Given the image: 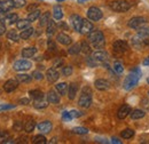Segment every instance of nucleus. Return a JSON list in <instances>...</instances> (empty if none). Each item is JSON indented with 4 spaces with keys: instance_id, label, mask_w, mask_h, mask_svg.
Segmentation results:
<instances>
[{
    "instance_id": "obj_36",
    "label": "nucleus",
    "mask_w": 149,
    "mask_h": 144,
    "mask_svg": "<svg viewBox=\"0 0 149 144\" xmlns=\"http://www.w3.org/2000/svg\"><path fill=\"white\" fill-rule=\"evenodd\" d=\"M120 136H122L123 138H125V140L132 138V137L134 136V130H133V129H130V128L124 129V130L120 133Z\"/></svg>"
},
{
    "instance_id": "obj_12",
    "label": "nucleus",
    "mask_w": 149,
    "mask_h": 144,
    "mask_svg": "<svg viewBox=\"0 0 149 144\" xmlns=\"http://www.w3.org/2000/svg\"><path fill=\"white\" fill-rule=\"evenodd\" d=\"M81 23H83V18L80 17L79 15L74 14V15H71V16H70V24H71V26L74 28L76 31H78V32H79L80 26H81Z\"/></svg>"
},
{
    "instance_id": "obj_61",
    "label": "nucleus",
    "mask_w": 149,
    "mask_h": 144,
    "mask_svg": "<svg viewBox=\"0 0 149 144\" xmlns=\"http://www.w3.org/2000/svg\"><path fill=\"white\" fill-rule=\"evenodd\" d=\"M56 1H58V2H60V1H64V0H56Z\"/></svg>"
},
{
    "instance_id": "obj_59",
    "label": "nucleus",
    "mask_w": 149,
    "mask_h": 144,
    "mask_svg": "<svg viewBox=\"0 0 149 144\" xmlns=\"http://www.w3.org/2000/svg\"><path fill=\"white\" fill-rule=\"evenodd\" d=\"M85 1H87V0H78L79 3H83V2H85Z\"/></svg>"
},
{
    "instance_id": "obj_53",
    "label": "nucleus",
    "mask_w": 149,
    "mask_h": 144,
    "mask_svg": "<svg viewBox=\"0 0 149 144\" xmlns=\"http://www.w3.org/2000/svg\"><path fill=\"white\" fill-rule=\"evenodd\" d=\"M62 64H63V61H62L61 58H58V60H56L55 62H54V65H53V66H54V68H57V66H61Z\"/></svg>"
},
{
    "instance_id": "obj_29",
    "label": "nucleus",
    "mask_w": 149,
    "mask_h": 144,
    "mask_svg": "<svg viewBox=\"0 0 149 144\" xmlns=\"http://www.w3.org/2000/svg\"><path fill=\"white\" fill-rule=\"evenodd\" d=\"M29 95H30L31 98H33L35 101H36V100H41V98H44V94H42V91L39 89L30 90V91H29Z\"/></svg>"
},
{
    "instance_id": "obj_13",
    "label": "nucleus",
    "mask_w": 149,
    "mask_h": 144,
    "mask_svg": "<svg viewBox=\"0 0 149 144\" xmlns=\"http://www.w3.org/2000/svg\"><path fill=\"white\" fill-rule=\"evenodd\" d=\"M14 8V0H0V12L7 13Z\"/></svg>"
},
{
    "instance_id": "obj_46",
    "label": "nucleus",
    "mask_w": 149,
    "mask_h": 144,
    "mask_svg": "<svg viewBox=\"0 0 149 144\" xmlns=\"http://www.w3.org/2000/svg\"><path fill=\"white\" fill-rule=\"evenodd\" d=\"M70 114H71L72 118H79V117L83 116V112L77 111V110H71V111H70Z\"/></svg>"
},
{
    "instance_id": "obj_2",
    "label": "nucleus",
    "mask_w": 149,
    "mask_h": 144,
    "mask_svg": "<svg viewBox=\"0 0 149 144\" xmlns=\"http://www.w3.org/2000/svg\"><path fill=\"white\" fill-rule=\"evenodd\" d=\"M88 42L93 46L95 49H102L104 47V36L100 30H92L88 33Z\"/></svg>"
},
{
    "instance_id": "obj_47",
    "label": "nucleus",
    "mask_w": 149,
    "mask_h": 144,
    "mask_svg": "<svg viewBox=\"0 0 149 144\" xmlns=\"http://www.w3.org/2000/svg\"><path fill=\"white\" fill-rule=\"evenodd\" d=\"M32 77L36 79V80H41L42 78H44V75H42V73L39 71H33L32 73Z\"/></svg>"
},
{
    "instance_id": "obj_15",
    "label": "nucleus",
    "mask_w": 149,
    "mask_h": 144,
    "mask_svg": "<svg viewBox=\"0 0 149 144\" xmlns=\"http://www.w3.org/2000/svg\"><path fill=\"white\" fill-rule=\"evenodd\" d=\"M130 113H131V107L129 104H124V105H122L119 108V110H118L117 117H118V119H125Z\"/></svg>"
},
{
    "instance_id": "obj_58",
    "label": "nucleus",
    "mask_w": 149,
    "mask_h": 144,
    "mask_svg": "<svg viewBox=\"0 0 149 144\" xmlns=\"http://www.w3.org/2000/svg\"><path fill=\"white\" fill-rule=\"evenodd\" d=\"M60 26H62V28H64V29H68V26H67L65 24H63V23H61V24H60Z\"/></svg>"
},
{
    "instance_id": "obj_8",
    "label": "nucleus",
    "mask_w": 149,
    "mask_h": 144,
    "mask_svg": "<svg viewBox=\"0 0 149 144\" xmlns=\"http://www.w3.org/2000/svg\"><path fill=\"white\" fill-rule=\"evenodd\" d=\"M112 47H113V49L117 52V53H126L127 51H129V45H127V42L126 41H124V40H116L115 42H113V45H112Z\"/></svg>"
},
{
    "instance_id": "obj_9",
    "label": "nucleus",
    "mask_w": 149,
    "mask_h": 144,
    "mask_svg": "<svg viewBox=\"0 0 149 144\" xmlns=\"http://www.w3.org/2000/svg\"><path fill=\"white\" fill-rule=\"evenodd\" d=\"M92 58L94 60V62L96 64H100V63H104L107 60H108V54L103 51H96L92 54Z\"/></svg>"
},
{
    "instance_id": "obj_22",
    "label": "nucleus",
    "mask_w": 149,
    "mask_h": 144,
    "mask_svg": "<svg viewBox=\"0 0 149 144\" xmlns=\"http://www.w3.org/2000/svg\"><path fill=\"white\" fill-rule=\"evenodd\" d=\"M33 31H35V30L29 26V28L22 30V32H21V35H19V38H21L22 40H26V39H29L30 37L33 35Z\"/></svg>"
},
{
    "instance_id": "obj_42",
    "label": "nucleus",
    "mask_w": 149,
    "mask_h": 144,
    "mask_svg": "<svg viewBox=\"0 0 149 144\" xmlns=\"http://www.w3.org/2000/svg\"><path fill=\"white\" fill-rule=\"evenodd\" d=\"M80 46H81V52H83V53H85V54H88V53H90L91 48H90V45H88V42H86V41H83V42L80 44Z\"/></svg>"
},
{
    "instance_id": "obj_54",
    "label": "nucleus",
    "mask_w": 149,
    "mask_h": 144,
    "mask_svg": "<svg viewBox=\"0 0 149 144\" xmlns=\"http://www.w3.org/2000/svg\"><path fill=\"white\" fill-rule=\"evenodd\" d=\"M29 102H30L29 98H21L19 100V104H24L25 105V104H29Z\"/></svg>"
},
{
    "instance_id": "obj_7",
    "label": "nucleus",
    "mask_w": 149,
    "mask_h": 144,
    "mask_svg": "<svg viewBox=\"0 0 149 144\" xmlns=\"http://www.w3.org/2000/svg\"><path fill=\"white\" fill-rule=\"evenodd\" d=\"M87 17L91 21H100L102 18V12L101 9H99L97 7H91L88 10H87Z\"/></svg>"
},
{
    "instance_id": "obj_48",
    "label": "nucleus",
    "mask_w": 149,
    "mask_h": 144,
    "mask_svg": "<svg viewBox=\"0 0 149 144\" xmlns=\"http://www.w3.org/2000/svg\"><path fill=\"white\" fill-rule=\"evenodd\" d=\"M15 105L13 104H2L0 105V111H5V110H10V109H14Z\"/></svg>"
},
{
    "instance_id": "obj_51",
    "label": "nucleus",
    "mask_w": 149,
    "mask_h": 144,
    "mask_svg": "<svg viewBox=\"0 0 149 144\" xmlns=\"http://www.w3.org/2000/svg\"><path fill=\"white\" fill-rule=\"evenodd\" d=\"M47 45H48V48H49V51H55V49H56L55 44H54V42H53L52 40H48Z\"/></svg>"
},
{
    "instance_id": "obj_17",
    "label": "nucleus",
    "mask_w": 149,
    "mask_h": 144,
    "mask_svg": "<svg viewBox=\"0 0 149 144\" xmlns=\"http://www.w3.org/2000/svg\"><path fill=\"white\" fill-rule=\"evenodd\" d=\"M94 86H95L96 89H99V90H107V89H109L110 84H109L107 80H104V79H97V80H95Z\"/></svg>"
},
{
    "instance_id": "obj_28",
    "label": "nucleus",
    "mask_w": 149,
    "mask_h": 144,
    "mask_svg": "<svg viewBox=\"0 0 149 144\" xmlns=\"http://www.w3.org/2000/svg\"><path fill=\"white\" fill-rule=\"evenodd\" d=\"M16 79H17L19 82L24 84V82H30L31 79H32V77L29 75V74H25V73H19V74L16 75Z\"/></svg>"
},
{
    "instance_id": "obj_55",
    "label": "nucleus",
    "mask_w": 149,
    "mask_h": 144,
    "mask_svg": "<svg viewBox=\"0 0 149 144\" xmlns=\"http://www.w3.org/2000/svg\"><path fill=\"white\" fill-rule=\"evenodd\" d=\"M111 143L122 144V141H119V138H117V137H112V138H111Z\"/></svg>"
},
{
    "instance_id": "obj_57",
    "label": "nucleus",
    "mask_w": 149,
    "mask_h": 144,
    "mask_svg": "<svg viewBox=\"0 0 149 144\" xmlns=\"http://www.w3.org/2000/svg\"><path fill=\"white\" fill-rule=\"evenodd\" d=\"M49 143H56V137H54V138H52V140L49 141Z\"/></svg>"
},
{
    "instance_id": "obj_41",
    "label": "nucleus",
    "mask_w": 149,
    "mask_h": 144,
    "mask_svg": "<svg viewBox=\"0 0 149 144\" xmlns=\"http://www.w3.org/2000/svg\"><path fill=\"white\" fill-rule=\"evenodd\" d=\"M113 71L116 72V73H118V74L123 73V72H124V66H123V64L119 63V62H115V63H113Z\"/></svg>"
},
{
    "instance_id": "obj_31",
    "label": "nucleus",
    "mask_w": 149,
    "mask_h": 144,
    "mask_svg": "<svg viewBox=\"0 0 149 144\" xmlns=\"http://www.w3.org/2000/svg\"><path fill=\"white\" fill-rule=\"evenodd\" d=\"M48 103H49L48 101H45L44 98H41V100H36L33 105L36 109H45L48 107Z\"/></svg>"
},
{
    "instance_id": "obj_3",
    "label": "nucleus",
    "mask_w": 149,
    "mask_h": 144,
    "mask_svg": "<svg viewBox=\"0 0 149 144\" xmlns=\"http://www.w3.org/2000/svg\"><path fill=\"white\" fill-rule=\"evenodd\" d=\"M92 104V93L87 87H85L83 89V93L78 100V105L81 108H90Z\"/></svg>"
},
{
    "instance_id": "obj_44",
    "label": "nucleus",
    "mask_w": 149,
    "mask_h": 144,
    "mask_svg": "<svg viewBox=\"0 0 149 144\" xmlns=\"http://www.w3.org/2000/svg\"><path fill=\"white\" fill-rule=\"evenodd\" d=\"M25 0H14V7L15 8H22L25 6Z\"/></svg>"
},
{
    "instance_id": "obj_34",
    "label": "nucleus",
    "mask_w": 149,
    "mask_h": 144,
    "mask_svg": "<svg viewBox=\"0 0 149 144\" xmlns=\"http://www.w3.org/2000/svg\"><path fill=\"white\" fill-rule=\"evenodd\" d=\"M7 38L9 39V40H12V41H15V42H17L19 39V36L17 35V32H16V30H9L8 32H7Z\"/></svg>"
},
{
    "instance_id": "obj_40",
    "label": "nucleus",
    "mask_w": 149,
    "mask_h": 144,
    "mask_svg": "<svg viewBox=\"0 0 149 144\" xmlns=\"http://www.w3.org/2000/svg\"><path fill=\"white\" fill-rule=\"evenodd\" d=\"M72 132L74 134H78V135H85V134L88 133V129L85 128V127H76L72 129Z\"/></svg>"
},
{
    "instance_id": "obj_1",
    "label": "nucleus",
    "mask_w": 149,
    "mask_h": 144,
    "mask_svg": "<svg viewBox=\"0 0 149 144\" xmlns=\"http://www.w3.org/2000/svg\"><path fill=\"white\" fill-rule=\"evenodd\" d=\"M140 77H141V71H140V69L134 68V69L130 72V74L125 78V80H124V84H123L124 89L131 90L132 88H134V87L138 85Z\"/></svg>"
},
{
    "instance_id": "obj_43",
    "label": "nucleus",
    "mask_w": 149,
    "mask_h": 144,
    "mask_svg": "<svg viewBox=\"0 0 149 144\" xmlns=\"http://www.w3.org/2000/svg\"><path fill=\"white\" fill-rule=\"evenodd\" d=\"M62 73H63V75H65V77L71 75V74H72V68H71V66H64L63 70H62Z\"/></svg>"
},
{
    "instance_id": "obj_35",
    "label": "nucleus",
    "mask_w": 149,
    "mask_h": 144,
    "mask_svg": "<svg viewBox=\"0 0 149 144\" xmlns=\"http://www.w3.org/2000/svg\"><path fill=\"white\" fill-rule=\"evenodd\" d=\"M40 17V10L39 9H33V10H31V13L28 15V19L30 21V22H35L36 19Z\"/></svg>"
},
{
    "instance_id": "obj_52",
    "label": "nucleus",
    "mask_w": 149,
    "mask_h": 144,
    "mask_svg": "<svg viewBox=\"0 0 149 144\" xmlns=\"http://www.w3.org/2000/svg\"><path fill=\"white\" fill-rule=\"evenodd\" d=\"M7 138H8V134H7V133H2V132H0V141L5 142Z\"/></svg>"
},
{
    "instance_id": "obj_25",
    "label": "nucleus",
    "mask_w": 149,
    "mask_h": 144,
    "mask_svg": "<svg viewBox=\"0 0 149 144\" xmlns=\"http://www.w3.org/2000/svg\"><path fill=\"white\" fill-rule=\"evenodd\" d=\"M68 85L65 84V82H60V84H57L55 86L56 90H57V93L60 94V95H65L67 93H68Z\"/></svg>"
},
{
    "instance_id": "obj_37",
    "label": "nucleus",
    "mask_w": 149,
    "mask_h": 144,
    "mask_svg": "<svg viewBox=\"0 0 149 144\" xmlns=\"http://www.w3.org/2000/svg\"><path fill=\"white\" fill-rule=\"evenodd\" d=\"M138 35L143 39L149 38V26H142V28L138 29Z\"/></svg>"
},
{
    "instance_id": "obj_49",
    "label": "nucleus",
    "mask_w": 149,
    "mask_h": 144,
    "mask_svg": "<svg viewBox=\"0 0 149 144\" xmlns=\"http://www.w3.org/2000/svg\"><path fill=\"white\" fill-rule=\"evenodd\" d=\"M16 132H19V130H22V128H24V126L22 125V123H19V121H16L15 124H14V127H13Z\"/></svg>"
},
{
    "instance_id": "obj_39",
    "label": "nucleus",
    "mask_w": 149,
    "mask_h": 144,
    "mask_svg": "<svg viewBox=\"0 0 149 144\" xmlns=\"http://www.w3.org/2000/svg\"><path fill=\"white\" fill-rule=\"evenodd\" d=\"M32 142H33V144H46L47 140H46V137L44 135H37V136L33 137Z\"/></svg>"
},
{
    "instance_id": "obj_32",
    "label": "nucleus",
    "mask_w": 149,
    "mask_h": 144,
    "mask_svg": "<svg viewBox=\"0 0 149 144\" xmlns=\"http://www.w3.org/2000/svg\"><path fill=\"white\" fill-rule=\"evenodd\" d=\"M81 52V46L79 45V44H74V45H72L69 49H68V53L70 55H77L79 54Z\"/></svg>"
},
{
    "instance_id": "obj_11",
    "label": "nucleus",
    "mask_w": 149,
    "mask_h": 144,
    "mask_svg": "<svg viewBox=\"0 0 149 144\" xmlns=\"http://www.w3.org/2000/svg\"><path fill=\"white\" fill-rule=\"evenodd\" d=\"M17 86H19L17 79H9V80H7L5 82L3 89H5V91H7V93H12V91H14V90L17 88Z\"/></svg>"
},
{
    "instance_id": "obj_30",
    "label": "nucleus",
    "mask_w": 149,
    "mask_h": 144,
    "mask_svg": "<svg viewBox=\"0 0 149 144\" xmlns=\"http://www.w3.org/2000/svg\"><path fill=\"white\" fill-rule=\"evenodd\" d=\"M29 25H30V21L28 18H25V19H19L16 22V26H17L19 30H24V29L29 28Z\"/></svg>"
},
{
    "instance_id": "obj_27",
    "label": "nucleus",
    "mask_w": 149,
    "mask_h": 144,
    "mask_svg": "<svg viewBox=\"0 0 149 144\" xmlns=\"http://www.w3.org/2000/svg\"><path fill=\"white\" fill-rule=\"evenodd\" d=\"M146 116V112L143 110H134L133 112H131V118L133 120H136V119H141Z\"/></svg>"
},
{
    "instance_id": "obj_18",
    "label": "nucleus",
    "mask_w": 149,
    "mask_h": 144,
    "mask_svg": "<svg viewBox=\"0 0 149 144\" xmlns=\"http://www.w3.org/2000/svg\"><path fill=\"white\" fill-rule=\"evenodd\" d=\"M56 40H57V42H60L61 45H64V46H68V45H70L72 42L71 38L68 35H65V33H58L56 36Z\"/></svg>"
},
{
    "instance_id": "obj_60",
    "label": "nucleus",
    "mask_w": 149,
    "mask_h": 144,
    "mask_svg": "<svg viewBox=\"0 0 149 144\" xmlns=\"http://www.w3.org/2000/svg\"><path fill=\"white\" fill-rule=\"evenodd\" d=\"M147 82H148V84H149V77H148V78H147Z\"/></svg>"
},
{
    "instance_id": "obj_21",
    "label": "nucleus",
    "mask_w": 149,
    "mask_h": 144,
    "mask_svg": "<svg viewBox=\"0 0 149 144\" xmlns=\"http://www.w3.org/2000/svg\"><path fill=\"white\" fill-rule=\"evenodd\" d=\"M36 53H37V49L35 47H28V48H24L22 51V56L24 58H30V57H32Z\"/></svg>"
},
{
    "instance_id": "obj_38",
    "label": "nucleus",
    "mask_w": 149,
    "mask_h": 144,
    "mask_svg": "<svg viewBox=\"0 0 149 144\" xmlns=\"http://www.w3.org/2000/svg\"><path fill=\"white\" fill-rule=\"evenodd\" d=\"M35 127H36V123H35L33 120H29V121L24 125V130H25L26 133H32L33 129H35Z\"/></svg>"
},
{
    "instance_id": "obj_45",
    "label": "nucleus",
    "mask_w": 149,
    "mask_h": 144,
    "mask_svg": "<svg viewBox=\"0 0 149 144\" xmlns=\"http://www.w3.org/2000/svg\"><path fill=\"white\" fill-rule=\"evenodd\" d=\"M62 119H63L64 121H70V120L72 119V117H71L70 112H68V111H64V112H62Z\"/></svg>"
},
{
    "instance_id": "obj_16",
    "label": "nucleus",
    "mask_w": 149,
    "mask_h": 144,
    "mask_svg": "<svg viewBox=\"0 0 149 144\" xmlns=\"http://www.w3.org/2000/svg\"><path fill=\"white\" fill-rule=\"evenodd\" d=\"M38 130L41 133V134H48L51 130H52V123L51 121H48V120H46V121H42V123H40L39 125H38Z\"/></svg>"
},
{
    "instance_id": "obj_6",
    "label": "nucleus",
    "mask_w": 149,
    "mask_h": 144,
    "mask_svg": "<svg viewBox=\"0 0 149 144\" xmlns=\"http://www.w3.org/2000/svg\"><path fill=\"white\" fill-rule=\"evenodd\" d=\"M147 23V19L142 16H136V17L131 18L127 23V25L130 26L131 29H140L142 28L145 24Z\"/></svg>"
},
{
    "instance_id": "obj_33",
    "label": "nucleus",
    "mask_w": 149,
    "mask_h": 144,
    "mask_svg": "<svg viewBox=\"0 0 149 144\" xmlns=\"http://www.w3.org/2000/svg\"><path fill=\"white\" fill-rule=\"evenodd\" d=\"M5 21H6L8 24H13V23H16V22L19 21V16H17V14L10 13V14H7V15H6Z\"/></svg>"
},
{
    "instance_id": "obj_56",
    "label": "nucleus",
    "mask_w": 149,
    "mask_h": 144,
    "mask_svg": "<svg viewBox=\"0 0 149 144\" xmlns=\"http://www.w3.org/2000/svg\"><path fill=\"white\" fill-rule=\"evenodd\" d=\"M143 65H145V66H148L149 65V57H147V58L143 61Z\"/></svg>"
},
{
    "instance_id": "obj_4",
    "label": "nucleus",
    "mask_w": 149,
    "mask_h": 144,
    "mask_svg": "<svg viewBox=\"0 0 149 144\" xmlns=\"http://www.w3.org/2000/svg\"><path fill=\"white\" fill-rule=\"evenodd\" d=\"M110 8L115 12L124 13V12H127L131 8V3L126 0H116L110 3Z\"/></svg>"
},
{
    "instance_id": "obj_24",
    "label": "nucleus",
    "mask_w": 149,
    "mask_h": 144,
    "mask_svg": "<svg viewBox=\"0 0 149 144\" xmlns=\"http://www.w3.org/2000/svg\"><path fill=\"white\" fill-rule=\"evenodd\" d=\"M56 28H57V25H56L55 22H54L53 19H49V22L47 23V30H46L47 35H48V36L54 35V32L56 31Z\"/></svg>"
},
{
    "instance_id": "obj_14",
    "label": "nucleus",
    "mask_w": 149,
    "mask_h": 144,
    "mask_svg": "<svg viewBox=\"0 0 149 144\" xmlns=\"http://www.w3.org/2000/svg\"><path fill=\"white\" fill-rule=\"evenodd\" d=\"M92 30H93V24L88 19H83V23H81V26H80L79 32L81 35H88Z\"/></svg>"
},
{
    "instance_id": "obj_62",
    "label": "nucleus",
    "mask_w": 149,
    "mask_h": 144,
    "mask_svg": "<svg viewBox=\"0 0 149 144\" xmlns=\"http://www.w3.org/2000/svg\"><path fill=\"white\" fill-rule=\"evenodd\" d=\"M148 95H149V91H148Z\"/></svg>"
},
{
    "instance_id": "obj_23",
    "label": "nucleus",
    "mask_w": 149,
    "mask_h": 144,
    "mask_svg": "<svg viewBox=\"0 0 149 144\" xmlns=\"http://www.w3.org/2000/svg\"><path fill=\"white\" fill-rule=\"evenodd\" d=\"M51 14H49V12H45L40 18H39V26H45V25H47V23L49 22V19H51Z\"/></svg>"
},
{
    "instance_id": "obj_26",
    "label": "nucleus",
    "mask_w": 149,
    "mask_h": 144,
    "mask_svg": "<svg viewBox=\"0 0 149 144\" xmlns=\"http://www.w3.org/2000/svg\"><path fill=\"white\" fill-rule=\"evenodd\" d=\"M53 17L57 19V21L62 19V17H63V10H62V8L60 6H54V8H53Z\"/></svg>"
},
{
    "instance_id": "obj_10",
    "label": "nucleus",
    "mask_w": 149,
    "mask_h": 144,
    "mask_svg": "<svg viewBox=\"0 0 149 144\" xmlns=\"http://www.w3.org/2000/svg\"><path fill=\"white\" fill-rule=\"evenodd\" d=\"M46 78H47L48 82H55V81L58 80V78H60V72L53 66V68H51V69L47 70V72H46Z\"/></svg>"
},
{
    "instance_id": "obj_20",
    "label": "nucleus",
    "mask_w": 149,
    "mask_h": 144,
    "mask_svg": "<svg viewBox=\"0 0 149 144\" xmlns=\"http://www.w3.org/2000/svg\"><path fill=\"white\" fill-rule=\"evenodd\" d=\"M77 91H78V86H77V84H70V86L68 87V97H69V100H74V97H76V95H77Z\"/></svg>"
},
{
    "instance_id": "obj_50",
    "label": "nucleus",
    "mask_w": 149,
    "mask_h": 144,
    "mask_svg": "<svg viewBox=\"0 0 149 144\" xmlns=\"http://www.w3.org/2000/svg\"><path fill=\"white\" fill-rule=\"evenodd\" d=\"M5 32H6V25L3 21H0V36H2Z\"/></svg>"
},
{
    "instance_id": "obj_5",
    "label": "nucleus",
    "mask_w": 149,
    "mask_h": 144,
    "mask_svg": "<svg viewBox=\"0 0 149 144\" xmlns=\"http://www.w3.org/2000/svg\"><path fill=\"white\" fill-rule=\"evenodd\" d=\"M31 66H32V64H31L30 61H28V60H19V61H16V62L14 63L13 69H14L15 71L23 72V71H28V70H30Z\"/></svg>"
},
{
    "instance_id": "obj_19",
    "label": "nucleus",
    "mask_w": 149,
    "mask_h": 144,
    "mask_svg": "<svg viewBox=\"0 0 149 144\" xmlns=\"http://www.w3.org/2000/svg\"><path fill=\"white\" fill-rule=\"evenodd\" d=\"M47 101L52 104H57L60 102V95L56 93L55 90H49L47 93Z\"/></svg>"
}]
</instances>
